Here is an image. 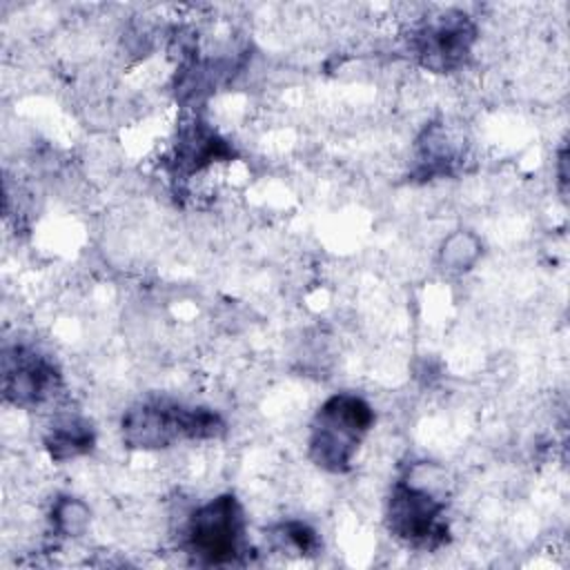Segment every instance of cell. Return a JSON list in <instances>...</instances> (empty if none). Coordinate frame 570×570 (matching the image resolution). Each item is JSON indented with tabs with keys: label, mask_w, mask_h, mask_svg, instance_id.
I'll return each instance as SVG.
<instances>
[{
	"label": "cell",
	"mask_w": 570,
	"mask_h": 570,
	"mask_svg": "<svg viewBox=\"0 0 570 570\" xmlns=\"http://www.w3.org/2000/svg\"><path fill=\"white\" fill-rule=\"evenodd\" d=\"M122 439L138 450H163L178 441L216 439L225 421L209 407H187L183 403L154 399L129 407L120 421Z\"/></svg>",
	"instance_id": "obj_1"
},
{
	"label": "cell",
	"mask_w": 570,
	"mask_h": 570,
	"mask_svg": "<svg viewBox=\"0 0 570 570\" xmlns=\"http://www.w3.org/2000/svg\"><path fill=\"white\" fill-rule=\"evenodd\" d=\"M372 423L374 410L365 399L352 392L330 396L318 407L312 423L307 441L312 463L334 474L350 470L352 459Z\"/></svg>",
	"instance_id": "obj_2"
},
{
	"label": "cell",
	"mask_w": 570,
	"mask_h": 570,
	"mask_svg": "<svg viewBox=\"0 0 570 570\" xmlns=\"http://www.w3.org/2000/svg\"><path fill=\"white\" fill-rule=\"evenodd\" d=\"M245 512L234 494H220L198 505L185 525V548L196 563H236L245 550Z\"/></svg>",
	"instance_id": "obj_3"
},
{
	"label": "cell",
	"mask_w": 570,
	"mask_h": 570,
	"mask_svg": "<svg viewBox=\"0 0 570 570\" xmlns=\"http://www.w3.org/2000/svg\"><path fill=\"white\" fill-rule=\"evenodd\" d=\"M387 528L405 546L434 550L448 539L445 501L414 472L396 481L387 499Z\"/></svg>",
	"instance_id": "obj_4"
},
{
	"label": "cell",
	"mask_w": 570,
	"mask_h": 570,
	"mask_svg": "<svg viewBox=\"0 0 570 570\" xmlns=\"http://www.w3.org/2000/svg\"><path fill=\"white\" fill-rule=\"evenodd\" d=\"M474 40V22L461 11H445L419 24L412 33V49L423 67L445 73L470 58Z\"/></svg>",
	"instance_id": "obj_5"
},
{
	"label": "cell",
	"mask_w": 570,
	"mask_h": 570,
	"mask_svg": "<svg viewBox=\"0 0 570 570\" xmlns=\"http://www.w3.org/2000/svg\"><path fill=\"white\" fill-rule=\"evenodd\" d=\"M62 387L58 367L31 347L13 345L2 354V394L18 407H38Z\"/></svg>",
	"instance_id": "obj_6"
},
{
	"label": "cell",
	"mask_w": 570,
	"mask_h": 570,
	"mask_svg": "<svg viewBox=\"0 0 570 570\" xmlns=\"http://www.w3.org/2000/svg\"><path fill=\"white\" fill-rule=\"evenodd\" d=\"M229 154V147L218 138L216 131H212L205 122L194 120L178 134L174 149V171L180 176H191Z\"/></svg>",
	"instance_id": "obj_7"
},
{
	"label": "cell",
	"mask_w": 570,
	"mask_h": 570,
	"mask_svg": "<svg viewBox=\"0 0 570 570\" xmlns=\"http://www.w3.org/2000/svg\"><path fill=\"white\" fill-rule=\"evenodd\" d=\"M96 443L94 425L76 414L58 416L45 434V450L53 461H69L91 452Z\"/></svg>",
	"instance_id": "obj_8"
},
{
	"label": "cell",
	"mask_w": 570,
	"mask_h": 570,
	"mask_svg": "<svg viewBox=\"0 0 570 570\" xmlns=\"http://www.w3.org/2000/svg\"><path fill=\"white\" fill-rule=\"evenodd\" d=\"M416 169L423 178L445 174L454 163V147L448 131L441 125H432L423 131V138L416 145Z\"/></svg>",
	"instance_id": "obj_9"
},
{
	"label": "cell",
	"mask_w": 570,
	"mask_h": 570,
	"mask_svg": "<svg viewBox=\"0 0 570 570\" xmlns=\"http://www.w3.org/2000/svg\"><path fill=\"white\" fill-rule=\"evenodd\" d=\"M481 256V240L474 232L468 229H456L452 232L439 249V263L445 272H468L474 267V263Z\"/></svg>",
	"instance_id": "obj_10"
},
{
	"label": "cell",
	"mask_w": 570,
	"mask_h": 570,
	"mask_svg": "<svg viewBox=\"0 0 570 570\" xmlns=\"http://www.w3.org/2000/svg\"><path fill=\"white\" fill-rule=\"evenodd\" d=\"M89 508L78 497H58L51 508V525L60 537H78L89 525Z\"/></svg>",
	"instance_id": "obj_11"
},
{
	"label": "cell",
	"mask_w": 570,
	"mask_h": 570,
	"mask_svg": "<svg viewBox=\"0 0 570 570\" xmlns=\"http://www.w3.org/2000/svg\"><path fill=\"white\" fill-rule=\"evenodd\" d=\"M276 537L283 546L298 554H314L318 550V534L303 521H287L276 528Z\"/></svg>",
	"instance_id": "obj_12"
}]
</instances>
